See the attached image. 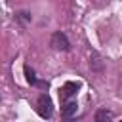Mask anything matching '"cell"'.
<instances>
[{
	"instance_id": "obj_1",
	"label": "cell",
	"mask_w": 122,
	"mask_h": 122,
	"mask_svg": "<svg viewBox=\"0 0 122 122\" xmlns=\"http://www.w3.org/2000/svg\"><path fill=\"white\" fill-rule=\"evenodd\" d=\"M50 44H51L53 50H59V51H69L71 50V42H69V38L61 30H57V32L51 34V42Z\"/></svg>"
},
{
	"instance_id": "obj_2",
	"label": "cell",
	"mask_w": 122,
	"mask_h": 122,
	"mask_svg": "<svg viewBox=\"0 0 122 122\" xmlns=\"http://www.w3.org/2000/svg\"><path fill=\"white\" fill-rule=\"evenodd\" d=\"M38 114L42 116V118H50L51 116V112H53V105H51V99H50V95L48 93H42L40 97H38Z\"/></svg>"
},
{
	"instance_id": "obj_3",
	"label": "cell",
	"mask_w": 122,
	"mask_h": 122,
	"mask_svg": "<svg viewBox=\"0 0 122 122\" xmlns=\"http://www.w3.org/2000/svg\"><path fill=\"white\" fill-rule=\"evenodd\" d=\"M78 88H80V86H78L76 82H67V84L59 90V97H61V101H69V97H72V95L76 93Z\"/></svg>"
},
{
	"instance_id": "obj_4",
	"label": "cell",
	"mask_w": 122,
	"mask_h": 122,
	"mask_svg": "<svg viewBox=\"0 0 122 122\" xmlns=\"http://www.w3.org/2000/svg\"><path fill=\"white\" fill-rule=\"evenodd\" d=\"M78 111V105L74 101H63V107H61V116L63 118H72Z\"/></svg>"
},
{
	"instance_id": "obj_5",
	"label": "cell",
	"mask_w": 122,
	"mask_h": 122,
	"mask_svg": "<svg viewBox=\"0 0 122 122\" xmlns=\"http://www.w3.org/2000/svg\"><path fill=\"white\" fill-rule=\"evenodd\" d=\"M25 76H27V82L30 84V86H46L44 82H40L38 78H36V74H34V71L29 67V65H25Z\"/></svg>"
},
{
	"instance_id": "obj_6",
	"label": "cell",
	"mask_w": 122,
	"mask_h": 122,
	"mask_svg": "<svg viewBox=\"0 0 122 122\" xmlns=\"http://www.w3.org/2000/svg\"><path fill=\"white\" fill-rule=\"evenodd\" d=\"M112 118H114V114L107 109H99L95 112V122H107V120H112Z\"/></svg>"
},
{
	"instance_id": "obj_7",
	"label": "cell",
	"mask_w": 122,
	"mask_h": 122,
	"mask_svg": "<svg viewBox=\"0 0 122 122\" xmlns=\"http://www.w3.org/2000/svg\"><path fill=\"white\" fill-rule=\"evenodd\" d=\"M15 17H17V21H21V23H29V21H30V13H27V11H19Z\"/></svg>"
},
{
	"instance_id": "obj_8",
	"label": "cell",
	"mask_w": 122,
	"mask_h": 122,
	"mask_svg": "<svg viewBox=\"0 0 122 122\" xmlns=\"http://www.w3.org/2000/svg\"><path fill=\"white\" fill-rule=\"evenodd\" d=\"M90 65H92L95 71H101V67H103V65H101V59H99V55H97V53H93V61H90Z\"/></svg>"
}]
</instances>
